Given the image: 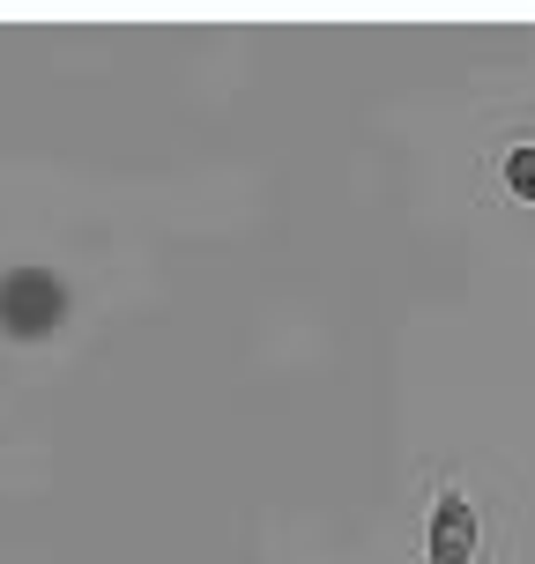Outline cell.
Masks as SVG:
<instances>
[{
    "instance_id": "cell-1",
    "label": "cell",
    "mask_w": 535,
    "mask_h": 564,
    "mask_svg": "<svg viewBox=\"0 0 535 564\" xmlns=\"http://www.w3.org/2000/svg\"><path fill=\"white\" fill-rule=\"evenodd\" d=\"M67 312H75V290L67 275L53 268H0V341H53L67 327Z\"/></svg>"
},
{
    "instance_id": "cell-2",
    "label": "cell",
    "mask_w": 535,
    "mask_h": 564,
    "mask_svg": "<svg viewBox=\"0 0 535 564\" xmlns=\"http://www.w3.org/2000/svg\"><path fill=\"white\" fill-rule=\"evenodd\" d=\"M483 550V512L461 482H439L431 490V512H424V564H477Z\"/></svg>"
},
{
    "instance_id": "cell-3",
    "label": "cell",
    "mask_w": 535,
    "mask_h": 564,
    "mask_svg": "<svg viewBox=\"0 0 535 564\" xmlns=\"http://www.w3.org/2000/svg\"><path fill=\"white\" fill-rule=\"evenodd\" d=\"M499 186H506V200L535 208V141H513L506 156H499Z\"/></svg>"
}]
</instances>
